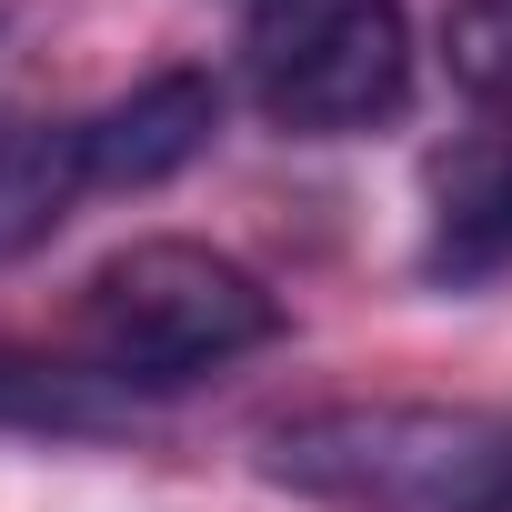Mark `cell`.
Here are the masks:
<instances>
[{"mask_svg": "<svg viewBox=\"0 0 512 512\" xmlns=\"http://www.w3.org/2000/svg\"><path fill=\"white\" fill-rule=\"evenodd\" d=\"M71 342L121 392H191V382L251 362L262 342H282V302L231 251L151 231V241H121L71 292Z\"/></svg>", "mask_w": 512, "mask_h": 512, "instance_id": "obj_1", "label": "cell"}, {"mask_svg": "<svg viewBox=\"0 0 512 512\" xmlns=\"http://www.w3.org/2000/svg\"><path fill=\"white\" fill-rule=\"evenodd\" d=\"M262 482L332 512H502L512 412L472 402H332L262 432Z\"/></svg>", "mask_w": 512, "mask_h": 512, "instance_id": "obj_2", "label": "cell"}, {"mask_svg": "<svg viewBox=\"0 0 512 512\" xmlns=\"http://www.w3.org/2000/svg\"><path fill=\"white\" fill-rule=\"evenodd\" d=\"M241 71L272 131L362 141L412 111L422 51H412L402 0H262L241 31Z\"/></svg>", "mask_w": 512, "mask_h": 512, "instance_id": "obj_3", "label": "cell"}, {"mask_svg": "<svg viewBox=\"0 0 512 512\" xmlns=\"http://www.w3.org/2000/svg\"><path fill=\"white\" fill-rule=\"evenodd\" d=\"M221 141V81L211 71H151L111 111H91V171L101 191H161Z\"/></svg>", "mask_w": 512, "mask_h": 512, "instance_id": "obj_4", "label": "cell"}, {"mask_svg": "<svg viewBox=\"0 0 512 512\" xmlns=\"http://www.w3.org/2000/svg\"><path fill=\"white\" fill-rule=\"evenodd\" d=\"M81 191H101L91 121H61V111L0 121V262H31V251L81 211Z\"/></svg>", "mask_w": 512, "mask_h": 512, "instance_id": "obj_5", "label": "cell"}, {"mask_svg": "<svg viewBox=\"0 0 512 512\" xmlns=\"http://www.w3.org/2000/svg\"><path fill=\"white\" fill-rule=\"evenodd\" d=\"M502 262H512V141L462 151L442 171V211H432V241H422L432 282H492Z\"/></svg>", "mask_w": 512, "mask_h": 512, "instance_id": "obj_6", "label": "cell"}, {"mask_svg": "<svg viewBox=\"0 0 512 512\" xmlns=\"http://www.w3.org/2000/svg\"><path fill=\"white\" fill-rule=\"evenodd\" d=\"M442 61H452V81L482 111H512V0H452Z\"/></svg>", "mask_w": 512, "mask_h": 512, "instance_id": "obj_7", "label": "cell"}, {"mask_svg": "<svg viewBox=\"0 0 512 512\" xmlns=\"http://www.w3.org/2000/svg\"><path fill=\"white\" fill-rule=\"evenodd\" d=\"M241 11H262V0H241Z\"/></svg>", "mask_w": 512, "mask_h": 512, "instance_id": "obj_8", "label": "cell"}, {"mask_svg": "<svg viewBox=\"0 0 512 512\" xmlns=\"http://www.w3.org/2000/svg\"><path fill=\"white\" fill-rule=\"evenodd\" d=\"M502 512H512V502H502Z\"/></svg>", "mask_w": 512, "mask_h": 512, "instance_id": "obj_9", "label": "cell"}]
</instances>
